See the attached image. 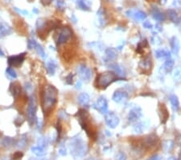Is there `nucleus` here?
Returning <instances> with one entry per match:
<instances>
[{"mask_svg": "<svg viewBox=\"0 0 181 160\" xmlns=\"http://www.w3.org/2000/svg\"><path fill=\"white\" fill-rule=\"evenodd\" d=\"M134 130L135 132L139 133H139L143 132V126H142V124L140 123V124H137V125H135L134 127Z\"/></svg>", "mask_w": 181, "mask_h": 160, "instance_id": "obj_40", "label": "nucleus"}, {"mask_svg": "<svg viewBox=\"0 0 181 160\" xmlns=\"http://www.w3.org/2000/svg\"><path fill=\"white\" fill-rule=\"evenodd\" d=\"M60 117H61L62 119H66L67 117H68V115L66 112L61 111V112H60Z\"/></svg>", "mask_w": 181, "mask_h": 160, "instance_id": "obj_43", "label": "nucleus"}, {"mask_svg": "<svg viewBox=\"0 0 181 160\" xmlns=\"http://www.w3.org/2000/svg\"><path fill=\"white\" fill-rule=\"evenodd\" d=\"M10 91L15 99H17L21 94V87L18 82H13L10 85Z\"/></svg>", "mask_w": 181, "mask_h": 160, "instance_id": "obj_16", "label": "nucleus"}, {"mask_svg": "<svg viewBox=\"0 0 181 160\" xmlns=\"http://www.w3.org/2000/svg\"><path fill=\"white\" fill-rule=\"evenodd\" d=\"M6 72L7 74V75H9L11 78H17V74L15 72V70L13 69L12 67L9 66L7 69L6 70Z\"/></svg>", "mask_w": 181, "mask_h": 160, "instance_id": "obj_31", "label": "nucleus"}, {"mask_svg": "<svg viewBox=\"0 0 181 160\" xmlns=\"http://www.w3.org/2000/svg\"><path fill=\"white\" fill-rule=\"evenodd\" d=\"M173 78L177 82H181V69H177L175 70V74L173 75Z\"/></svg>", "mask_w": 181, "mask_h": 160, "instance_id": "obj_34", "label": "nucleus"}, {"mask_svg": "<svg viewBox=\"0 0 181 160\" xmlns=\"http://www.w3.org/2000/svg\"><path fill=\"white\" fill-rule=\"evenodd\" d=\"M90 95L87 93H81L77 97V102L81 104V106H88L90 104Z\"/></svg>", "mask_w": 181, "mask_h": 160, "instance_id": "obj_20", "label": "nucleus"}, {"mask_svg": "<svg viewBox=\"0 0 181 160\" xmlns=\"http://www.w3.org/2000/svg\"><path fill=\"white\" fill-rule=\"evenodd\" d=\"M179 160H181V151H180V153H179Z\"/></svg>", "mask_w": 181, "mask_h": 160, "instance_id": "obj_48", "label": "nucleus"}, {"mask_svg": "<svg viewBox=\"0 0 181 160\" xmlns=\"http://www.w3.org/2000/svg\"><path fill=\"white\" fill-rule=\"evenodd\" d=\"M106 56L109 60H114L117 58V50L114 48H109L106 50Z\"/></svg>", "mask_w": 181, "mask_h": 160, "instance_id": "obj_26", "label": "nucleus"}, {"mask_svg": "<svg viewBox=\"0 0 181 160\" xmlns=\"http://www.w3.org/2000/svg\"><path fill=\"white\" fill-rule=\"evenodd\" d=\"M56 131H57V140H59L60 138V134H61L62 131V127L60 122H57V124H56Z\"/></svg>", "mask_w": 181, "mask_h": 160, "instance_id": "obj_39", "label": "nucleus"}, {"mask_svg": "<svg viewBox=\"0 0 181 160\" xmlns=\"http://www.w3.org/2000/svg\"><path fill=\"white\" fill-rule=\"evenodd\" d=\"M168 160H177V159L175 158V157H170V158H168Z\"/></svg>", "mask_w": 181, "mask_h": 160, "instance_id": "obj_47", "label": "nucleus"}, {"mask_svg": "<svg viewBox=\"0 0 181 160\" xmlns=\"http://www.w3.org/2000/svg\"><path fill=\"white\" fill-rule=\"evenodd\" d=\"M31 150H32V153H34L36 156H39V157L44 156L45 154H46V148L40 146L39 145L32 146V148H31Z\"/></svg>", "mask_w": 181, "mask_h": 160, "instance_id": "obj_22", "label": "nucleus"}, {"mask_svg": "<svg viewBox=\"0 0 181 160\" xmlns=\"http://www.w3.org/2000/svg\"><path fill=\"white\" fill-rule=\"evenodd\" d=\"M71 37H72V31H71L70 28H68V27L61 28V30L59 33V36H58L57 41H56L57 45L60 46V45L66 43L67 41L70 39Z\"/></svg>", "mask_w": 181, "mask_h": 160, "instance_id": "obj_10", "label": "nucleus"}, {"mask_svg": "<svg viewBox=\"0 0 181 160\" xmlns=\"http://www.w3.org/2000/svg\"><path fill=\"white\" fill-rule=\"evenodd\" d=\"M36 44H37V42H36V40L33 39V38H30V39L28 40V47L29 50H33V49H35Z\"/></svg>", "mask_w": 181, "mask_h": 160, "instance_id": "obj_33", "label": "nucleus"}, {"mask_svg": "<svg viewBox=\"0 0 181 160\" xmlns=\"http://www.w3.org/2000/svg\"><path fill=\"white\" fill-rule=\"evenodd\" d=\"M12 33V28L8 24L0 22V38L8 36Z\"/></svg>", "mask_w": 181, "mask_h": 160, "instance_id": "obj_17", "label": "nucleus"}, {"mask_svg": "<svg viewBox=\"0 0 181 160\" xmlns=\"http://www.w3.org/2000/svg\"><path fill=\"white\" fill-rule=\"evenodd\" d=\"M23 156H24V154L22 153L21 151H17L13 154L12 158L14 160H20L23 158Z\"/></svg>", "mask_w": 181, "mask_h": 160, "instance_id": "obj_36", "label": "nucleus"}, {"mask_svg": "<svg viewBox=\"0 0 181 160\" xmlns=\"http://www.w3.org/2000/svg\"><path fill=\"white\" fill-rule=\"evenodd\" d=\"M87 160H97V159H94V158H90V159H87Z\"/></svg>", "mask_w": 181, "mask_h": 160, "instance_id": "obj_49", "label": "nucleus"}, {"mask_svg": "<svg viewBox=\"0 0 181 160\" xmlns=\"http://www.w3.org/2000/svg\"><path fill=\"white\" fill-rule=\"evenodd\" d=\"M25 57L26 53H22V54H19L18 55H14V56H10L7 59L9 66L19 67L25 60Z\"/></svg>", "mask_w": 181, "mask_h": 160, "instance_id": "obj_7", "label": "nucleus"}, {"mask_svg": "<svg viewBox=\"0 0 181 160\" xmlns=\"http://www.w3.org/2000/svg\"><path fill=\"white\" fill-rule=\"evenodd\" d=\"M117 74L112 71H106L104 73L99 74L96 78L95 84L96 87L100 89H106L112 84L114 82L119 79Z\"/></svg>", "mask_w": 181, "mask_h": 160, "instance_id": "obj_4", "label": "nucleus"}, {"mask_svg": "<svg viewBox=\"0 0 181 160\" xmlns=\"http://www.w3.org/2000/svg\"><path fill=\"white\" fill-rule=\"evenodd\" d=\"M171 51L174 54L177 55L179 52V49H180V46H179V41L177 39V37H173L171 39Z\"/></svg>", "mask_w": 181, "mask_h": 160, "instance_id": "obj_21", "label": "nucleus"}, {"mask_svg": "<svg viewBox=\"0 0 181 160\" xmlns=\"http://www.w3.org/2000/svg\"><path fill=\"white\" fill-rule=\"evenodd\" d=\"M162 158H161V156L160 154H154V155L151 156L150 158H147V160H161Z\"/></svg>", "mask_w": 181, "mask_h": 160, "instance_id": "obj_42", "label": "nucleus"}, {"mask_svg": "<svg viewBox=\"0 0 181 160\" xmlns=\"http://www.w3.org/2000/svg\"><path fill=\"white\" fill-rule=\"evenodd\" d=\"M159 114H160V120H161V122L163 124H165L168 121L169 117V113L168 108H166V106L164 105V104H161L160 105V108H159Z\"/></svg>", "mask_w": 181, "mask_h": 160, "instance_id": "obj_15", "label": "nucleus"}, {"mask_svg": "<svg viewBox=\"0 0 181 160\" xmlns=\"http://www.w3.org/2000/svg\"><path fill=\"white\" fill-rule=\"evenodd\" d=\"M24 122V117H20V116H19V117L16 118V119L15 120V121H14V123H15V125L17 127H19V126H21L22 125H23V123Z\"/></svg>", "mask_w": 181, "mask_h": 160, "instance_id": "obj_35", "label": "nucleus"}, {"mask_svg": "<svg viewBox=\"0 0 181 160\" xmlns=\"http://www.w3.org/2000/svg\"><path fill=\"white\" fill-rule=\"evenodd\" d=\"M40 1H41V2H42V4H44L46 6V5L50 4V3H51V2H52L53 0H40Z\"/></svg>", "mask_w": 181, "mask_h": 160, "instance_id": "obj_45", "label": "nucleus"}, {"mask_svg": "<svg viewBox=\"0 0 181 160\" xmlns=\"http://www.w3.org/2000/svg\"><path fill=\"white\" fill-rule=\"evenodd\" d=\"M174 65H175V62L171 58H169L165 62V63L163 66V68L167 73H170L174 68Z\"/></svg>", "mask_w": 181, "mask_h": 160, "instance_id": "obj_25", "label": "nucleus"}, {"mask_svg": "<svg viewBox=\"0 0 181 160\" xmlns=\"http://www.w3.org/2000/svg\"><path fill=\"white\" fill-rule=\"evenodd\" d=\"M126 15L136 21H143L147 18L146 13L140 10H129L126 11Z\"/></svg>", "mask_w": 181, "mask_h": 160, "instance_id": "obj_12", "label": "nucleus"}, {"mask_svg": "<svg viewBox=\"0 0 181 160\" xmlns=\"http://www.w3.org/2000/svg\"><path fill=\"white\" fill-rule=\"evenodd\" d=\"M170 103L171 104V107H172V109L175 112L179 111V102L178 100V97H177L175 95H171L170 96Z\"/></svg>", "mask_w": 181, "mask_h": 160, "instance_id": "obj_24", "label": "nucleus"}, {"mask_svg": "<svg viewBox=\"0 0 181 160\" xmlns=\"http://www.w3.org/2000/svg\"><path fill=\"white\" fill-rule=\"evenodd\" d=\"M16 144H17L19 147H21V148L24 147L26 146V144H27V138H26L24 135V136H22L21 138H19V142H18Z\"/></svg>", "mask_w": 181, "mask_h": 160, "instance_id": "obj_32", "label": "nucleus"}, {"mask_svg": "<svg viewBox=\"0 0 181 160\" xmlns=\"http://www.w3.org/2000/svg\"><path fill=\"white\" fill-rule=\"evenodd\" d=\"M56 63L54 60H50L48 61L46 64V69H47V71L49 74L51 75H53L56 72Z\"/></svg>", "mask_w": 181, "mask_h": 160, "instance_id": "obj_23", "label": "nucleus"}, {"mask_svg": "<svg viewBox=\"0 0 181 160\" xmlns=\"http://www.w3.org/2000/svg\"><path fill=\"white\" fill-rule=\"evenodd\" d=\"M73 77H74V75H73L72 74H69L68 75L66 76V78H65V82H66L67 84H72V82H73Z\"/></svg>", "mask_w": 181, "mask_h": 160, "instance_id": "obj_37", "label": "nucleus"}, {"mask_svg": "<svg viewBox=\"0 0 181 160\" xmlns=\"http://www.w3.org/2000/svg\"><path fill=\"white\" fill-rule=\"evenodd\" d=\"M143 25L147 29H151V28H153V25H152V24L150 21H145L143 24Z\"/></svg>", "mask_w": 181, "mask_h": 160, "instance_id": "obj_41", "label": "nucleus"}, {"mask_svg": "<svg viewBox=\"0 0 181 160\" xmlns=\"http://www.w3.org/2000/svg\"><path fill=\"white\" fill-rule=\"evenodd\" d=\"M77 73L84 82H89L92 78V70L85 64H79L77 66Z\"/></svg>", "mask_w": 181, "mask_h": 160, "instance_id": "obj_6", "label": "nucleus"}, {"mask_svg": "<svg viewBox=\"0 0 181 160\" xmlns=\"http://www.w3.org/2000/svg\"><path fill=\"white\" fill-rule=\"evenodd\" d=\"M116 160H126V156L123 152H118L116 155Z\"/></svg>", "mask_w": 181, "mask_h": 160, "instance_id": "obj_38", "label": "nucleus"}, {"mask_svg": "<svg viewBox=\"0 0 181 160\" xmlns=\"http://www.w3.org/2000/svg\"><path fill=\"white\" fill-rule=\"evenodd\" d=\"M93 107L102 114L106 115L108 113V102L104 96H100L98 98Z\"/></svg>", "mask_w": 181, "mask_h": 160, "instance_id": "obj_9", "label": "nucleus"}, {"mask_svg": "<svg viewBox=\"0 0 181 160\" xmlns=\"http://www.w3.org/2000/svg\"><path fill=\"white\" fill-rule=\"evenodd\" d=\"M77 6L83 11H89L90 10V4L86 0H78L77 1Z\"/></svg>", "mask_w": 181, "mask_h": 160, "instance_id": "obj_28", "label": "nucleus"}, {"mask_svg": "<svg viewBox=\"0 0 181 160\" xmlns=\"http://www.w3.org/2000/svg\"><path fill=\"white\" fill-rule=\"evenodd\" d=\"M34 50H36V53H37V54H38L39 55H40V56L42 58H44V59L46 58V57H47V55H46V53H45L44 50V48H43L42 46L40 45V44H38V43L36 44V47H35Z\"/></svg>", "mask_w": 181, "mask_h": 160, "instance_id": "obj_29", "label": "nucleus"}, {"mask_svg": "<svg viewBox=\"0 0 181 160\" xmlns=\"http://www.w3.org/2000/svg\"><path fill=\"white\" fill-rule=\"evenodd\" d=\"M57 95L58 91L57 89L54 86L50 84L45 85L42 91V109L44 114H50L51 112L54 109L56 104L57 102Z\"/></svg>", "mask_w": 181, "mask_h": 160, "instance_id": "obj_1", "label": "nucleus"}, {"mask_svg": "<svg viewBox=\"0 0 181 160\" xmlns=\"http://www.w3.org/2000/svg\"><path fill=\"white\" fill-rule=\"evenodd\" d=\"M107 1H111V0H107Z\"/></svg>", "mask_w": 181, "mask_h": 160, "instance_id": "obj_50", "label": "nucleus"}, {"mask_svg": "<svg viewBox=\"0 0 181 160\" xmlns=\"http://www.w3.org/2000/svg\"><path fill=\"white\" fill-rule=\"evenodd\" d=\"M151 15H152V17L155 19L156 20L159 22H162L164 21V20H166V16L164 15L163 12L159 10L157 7H154L152 9V11H151Z\"/></svg>", "mask_w": 181, "mask_h": 160, "instance_id": "obj_18", "label": "nucleus"}, {"mask_svg": "<svg viewBox=\"0 0 181 160\" xmlns=\"http://www.w3.org/2000/svg\"><path fill=\"white\" fill-rule=\"evenodd\" d=\"M168 18L170 19V20L173 23H177L178 22V14H177L176 11L173 9H169L168 11Z\"/></svg>", "mask_w": 181, "mask_h": 160, "instance_id": "obj_27", "label": "nucleus"}, {"mask_svg": "<svg viewBox=\"0 0 181 160\" xmlns=\"http://www.w3.org/2000/svg\"><path fill=\"white\" fill-rule=\"evenodd\" d=\"M59 154H61V155H63V156L66 155V154H67L66 149H65L64 147H60V150H59Z\"/></svg>", "mask_w": 181, "mask_h": 160, "instance_id": "obj_44", "label": "nucleus"}, {"mask_svg": "<svg viewBox=\"0 0 181 160\" xmlns=\"http://www.w3.org/2000/svg\"><path fill=\"white\" fill-rule=\"evenodd\" d=\"M77 117V121H79V124L81 125V128L85 130L86 134L90 138L95 139L97 138V132L95 130V128L93 126L91 121H90V115L85 109H79L78 112L76 114Z\"/></svg>", "mask_w": 181, "mask_h": 160, "instance_id": "obj_2", "label": "nucleus"}, {"mask_svg": "<svg viewBox=\"0 0 181 160\" xmlns=\"http://www.w3.org/2000/svg\"><path fill=\"white\" fill-rule=\"evenodd\" d=\"M105 121L107 126L111 129H114L119 125L120 119L113 112H108L105 116Z\"/></svg>", "mask_w": 181, "mask_h": 160, "instance_id": "obj_8", "label": "nucleus"}, {"mask_svg": "<svg viewBox=\"0 0 181 160\" xmlns=\"http://www.w3.org/2000/svg\"><path fill=\"white\" fill-rule=\"evenodd\" d=\"M139 67L142 70L143 73H148L152 68V60L150 56L144 57L139 62Z\"/></svg>", "mask_w": 181, "mask_h": 160, "instance_id": "obj_11", "label": "nucleus"}, {"mask_svg": "<svg viewBox=\"0 0 181 160\" xmlns=\"http://www.w3.org/2000/svg\"><path fill=\"white\" fill-rule=\"evenodd\" d=\"M36 110H37V103L34 96H30L28 100V108H27V117L28 123L32 126L36 121Z\"/></svg>", "mask_w": 181, "mask_h": 160, "instance_id": "obj_5", "label": "nucleus"}, {"mask_svg": "<svg viewBox=\"0 0 181 160\" xmlns=\"http://www.w3.org/2000/svg\"><path fill=\"white\" fill-rule=\"evenodd\" d=\"M69 149L72 155L76 158H83L88 151L87 144L83 139L77 136L72 138L69 142Z\"/></svg>", "mask_w": 181, "mask_h": 160, "instance_id": "obj_3", "label": "nucleus"}, {"mask_svg": "<svg viewBox=\"0 0 181 160\" xmlns=\"http://www.w3.org/2000/svg\"><path fill=\"white\" fill-rule=\"evenodd\" d=\"M142 109L139 107H134L128 114V121L130 122H135L142 117Z\"/></svg>", "mask_w": 181, "mask_h": 160, "instance_id": "obj_14", "label": "nucleus"}, {"mask_svg": "<svg viewBox=\"0 0 181 160\" xmlns=\"http://www.w3.org/2000/svg\"><path fill=\"white\" fill-rule=\"evenodd\" d=\"M2 144L6 147L12 146L15 144V140L11 138H5L3 141H2Z\"/></svg>", "mask_w": 181, "mask_h": 160, "instance_id": "obj_30", "label": "nucleus"}, {"mask_svg": "<svg viewBox=\"0 0 181 160\" xmlns=\"http://www.w3.org/2000/svg\"><path fill=\"white\" fill-rule=\"evenodd\" d=\"M128 93L126 91H123V90H121V89H118L117 91H115V92L114 93L113 97H112V100H114L116 103H123L124 101H126L128 99Z\"/></svg>", "mask_w": 181, "mask_h": 160, "instance_id": "obj_13", "label": "nucleus"}, {"mask_svg": "<svg viewBox=\"0 0 181 160\" xmlns=\"http://www.w3.org/2000/svg\"><path fill=\"white\" fill-rule=\"evenodd\" d=\"M5 56V54L4 53H3V51H2V50H1V48H0V57H4Z\"/></svg>", "mask_w": 181, "mask_h": 160, "instance_id": "obj_46", "label": "nucleus"}, {"mask_svg": "<svg viewBox=\"0 0 181 160\" xmlns=\"http://www.w3.org/2000/svg\"><path fill=\"white\" fill-rule=\"evenodd\" d=\"M3 160H7V159H3Z\"/></svg>", "mask_w": 181, "mask_h": 160, "instance_id": "obj_51", "label": "nucleus"}, {"mask_svg": "<svg viewBox=\"0 0 181 160\" xmlns=\"http://www.w3.org/2000/svg\"><path fill=\"white\" fill-rule=\"evenodd\" d=\"M156 57L158 59H169L171 58V53L165 49H160L156 51Z\"/></svg>", "mask_w": 181, "mask_h": 160, "instance_id": "obj_19", "label": "nucleus"}]
</instances>
